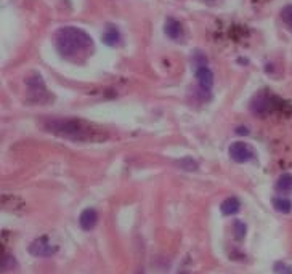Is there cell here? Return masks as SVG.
<instances>
[{"instance_id": "obj_5", "label": "cell", "mask_w": 292, "mask_h": 274, "mask_svg": "<svg viewBox=\"0 0 292 274\" xmlns=\"http://www.w3.org/2000/svg\"><path fill=\"white\" fill-rule=\"evenodd\" d=\"M58 247L52 245V242L47 238H39L35 239L31 245H29V252L34 257H52V255L56 253Z\"/></svg>"}, {"instance_id": "obj_2", "label": "cell", "mask_w": 292, "mask_h": 274, "mask_svg": "<svg viewBox=\"0 0 292 274\" xmlns=\"http://www.w3.org/2000/svg\"><path fill=\"white\" fill-rule=\"evenodd\" d=\"M47 128L55 131L61 136L72 138V140H89L90 138V127L84 125L77 120H50Z\"/></svg>"}, {"instance_id": "obj_15", "label": "cell", "mask_w": 292, "mask_h": 274, "mask_svg": "<svg viewBox=\"0 0 292 274\" xmlns=\"http://www.w3.org/2000/svg\"><path fill=\"white\" fill-rule=\"evenodd\" d=\"M275 271L278 274H292V268L287 266V264H284V263H278L275 266Z\"/></svg>"}, {"instance_id": "obj_7", "label": "cell", "mask_w": 292, "mask_h": 274, "mask_svg": "<svg viewBox=\"0 0 292 274\" xmlns=\"http://www.w3.org/2000/svg\"><path fill=\"white\" fill-rule=\"evenodd\" d=\"M98 221V213L95 209H86L80 216H79V223H80V228L84 231H90L95 228V224Z\"/></svg>"}, {"instance_id": "obj_16", "label": "cell", "mask_w": 292, "mask_h": 274, "mask_svg": "<svg viewBox=\"0 0 292 274\" xmlns=\"http://www.w3.org/2000/svg\"><path fill=\"white\" fill-rule=\"evenodd\" d=\"M137 274H145V272H143V271H141V269H140V271H137Z\"/></svg>"}, {"instance_id": "obj_14", "label": "cell", "mask_w": 292, "mask_h": 274, "mask_svg": "<svg viewBox=\"0 0 292 274\" xmlns=\"http://www.w3.org/2000/svg\"><path fill=\"white\" fill-rule=\"evenodd\" d=\"M234 236H236L238 239H242L244 236H246V224L241 221L234 223Z\"/></svg>"}, {"instance_id": "obj_10", "label": "cell", "mask_w": 292, "mask_h": 274, "mask_svg": "<svg viewBox=\"0 0 292 274\" xmlns=\"http://www.w3.org/2000/svg\"><path fill=\"white\" fill-rule=\"evenodd\" d=\"M119 40H120V34L117 31V27L108 26L106 31L103 32V42H105L106 45H109V47H114V45L119 43Z\"/></svg>"}, {"instance_id": "obj_13", "label": "cell", "mask_w": 292, "mask_h": 274, "mask_svg": "<svg viewBox=\"0 0 292 274\" xmlns=\"http://www.w3.org/2000/svg\"><path fill=\"white\" fill-rule=\"evenodd\" d=\"M281 18H282V21H284L290 29H292V5H287L282 8V12H281Z\"/></svg>"}, {"instance_id": "obj_3", "label": "cell", "mask_w": 292, "mask_h": 274, "mask_svg": "<svg viewBox=\"0 0 292 274\" xmlns=\"http://www.w3.org/2000/svg\"><path fill=\"white\" fill-rule=\"evenodd\" d=\"M26 85H27V98L34 103H42V101H47L50 98L49 92L45 88V83L42 80V77L39 74H34L31 75L29 79L26 80Z\"/></svg>"}, {"instance_id": "obj_6", "label": "cell", "mask_w": 292, "mask_h": 274, "mask_svg": "<svg viewBox=\"0 0 292 274\" xmlns=\"http://www.w3.org/2000/svg\"><path fill=\"white\" fill-rule=\"evenodd\" d=\"M196 79H197V82H199V90L211 95V90L214 87L212 71L207 68V66H199V68H196Z\"/></svg>"}, {"instance_id": "obj_9", "label": "cell", "mask_w": 292, "mask_h": 274, "mask_svg": "<svg viewBox=\"0 0 292 274\" xmlns=\"http://www.w3.org/2000/svg\"><path fill=\"white\" fill-rule=\"evenodd\" d=\"M239 209H241V204L236 197H228V199H225L220 205V210L223 215H234Z\"/></svg>"}, {"instance_id": "obj_1", "label": "cell", "mask_w": 292, "mask_h": 274, "mask_svg": "<svg viewBox=\"0 0 292 274\" xmlns=\"http://www.w3.org/2000/svg\"><path fill=\"white\" fill-rule=\"evenodd\" d=\"M55 47L64 60L84 61L93 50V40L84 29L64 26L55 32Z\"/></svg>"}, {"instance_id": "obj_11", "label": "cell", "mask_w": 292, "mask_h": 274, "mask_svg": "<svg viewBox=\"0 0 292 274\" xmlns=\"http://www.w3.org/2000/svg\"><path fill=\"white\" fill-rule=\"evenodd\" d=\"M275 188H276L279 193H290V191H292V175H290V173L281 175V176L278 178Z\"/></svg>"}, {"instance_id": "obj_12", "label": "cell", "mask_w": 292, "mask_h": 274, "mask_svg": "<svg viewBox=\"0 0 292 274\" xmlns=\"http://www.w3.org/2000/svg\"><path fill=\"white\" fill-rule=\"evenodd\" d=\"M273 205H275V209L279 213H289L292 210V202L289 199H284V197H275Z\"/></svg>"}, {"instance_id": "obj_8", "label": "cell", "mask_w": 292, "mask_h": 274, "mask_svg": "<svg viewBox=\"0 0 292 274\" xmlns=\"http://www.w3.org/2000/svg\"><path fill=\"white\" fill-rule=\"evenodd\" d=\"M164 31H165L167 37H171L172 40H178L182 37V34H183V27H182V24L178 23L177 20H174V18H167Z\"/></svg>"}, {"instance_id": "obj_4", "label": "cell", "mask_w": 292, "mask_h": 274, "mask_svg": "<svg viewBox=\"0 0 292 274\" xmlns=\"http://www.w3.org/2000/svg\"><path fill=\"white\" fill-rule=\"evenodd\" d=\"M228 153H230V157L238 164L249 162V160L256 156L254 148L249 143H244V141H236V143H233L228 149Z\"/></svg>"}]
</instances>
